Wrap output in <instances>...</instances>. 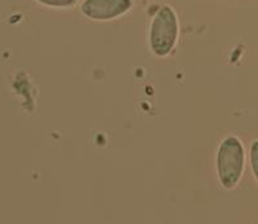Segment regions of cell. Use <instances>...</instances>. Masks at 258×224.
Here are the masks:
<instances>
[{
  "label": "cell",
  "instance_id": "7a4b0ae2",
  "mask_svg": "<svg viewBox=\"0 0 258 224\" xmlns=\"http://www.w3.org/2000/svg\"><path fill=\"white\" fill-rule=\"evenodd\" d=\"M178 35L177 17L170 7H163L151 25V48L158 55H167L173 49Z\"/></svg>",
  "mask_w": 258,
  "mask_h": 224
},
{
  "label": "cell",
  "instance_id": "3957f363",
  "mask_svg": "<svg viewBox=\"0 0 258 224\" xmlns=\"http://www.w3.org/2000/svg\"><path fill=\"white\" fill-rule=\"evenodd\" d=\"M131 0H87L82 7L85 16L93 20H111L131 8Z\"/></svg>",
  "mask_w": 258,
  "mask_h": 224
},
{
  "label": "cell",
  "instance_id": "277c9868",
  "mask_svg": "<svg viewBox=\"0 0 258 224\" xmlns=\"http://www.w3.org/2000/svg\"><path fill=\"white\" fill-rule=\"evenodd\" d=\"M250 166L258 182V140H254L250 145Z\"/></svg>",
  "mask_w": 258,
  "mask_h": 224
},
{
  "label": "cell",
  "instance_id": "5b68a950",
  "mask_svg": "<svg viewBox=\"0 0 258 224\" xmlns=\"http://www.w3.org/2000/svg\"><path fill=\"white\" fill-rule=\"evenodd\" d=\"M38 2L52 7H69L75 3V0H38Z\"/></svg>",
  "mask_w": 258,
  "mask_h": 224
},
{
  "label": "cell",
  "instance_id": "6da1fadb",
  "mask_svg": "<svg viewBox=\"0 0 258 224\" xmlns=\"http://www.w3.org/2000/svg\"><path fill=\"white\" fill-rule=\"evenodd\" d=\"M245 152L241 140L227 137L222 140L217 152V175L223 188L232 189L238 186L244 172Z\"/></svg>",
  "mask_w": 258,
  "mask_h": 224
}]
</instances>
